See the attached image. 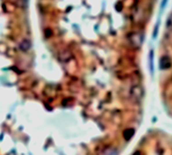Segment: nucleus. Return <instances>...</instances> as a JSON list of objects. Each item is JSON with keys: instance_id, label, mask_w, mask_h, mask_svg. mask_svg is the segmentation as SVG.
Listing matches in <instances>:
<instances>
[{"instance_id": "obj_7", "label": "nucleus", "mask_w": 172, "mask_h": 155, "mask_svg": "<svg viewBox=\"0 0 172 155\" xmlns=\"http://www.w3.org/2000/svg\"><path fill=\"white\" fill-rule=\"evenodd\" d=\"M134 155H141V154H140V153H139V152H137V153H135V154H134Z\"/></svg>"}, {"instance_id": "obj_5", "label": "nucleus", "mask_w": 172, "mask_h": 155, "mask_svg": "<svg viewBox=\"0 0 172 155\" xmlns=\"http://www.w3.org/2000/svg\"><path fill=\"white\" fill-rule=\"evenodd\" d=\"M30 47H31V44H30V42L28 40H22V42L20 44V48H21V50H23V51H27Z\"/></svg>"}, {"instance_id": "obj_6", "label": "nucleus", "mask_w": 172, "mask_h": 155, "mask_svg": "<svg viewBox=\"0 0 172 155\" xmlns=\"http://www.w3.org/2000/svg\"><path fill=\"white\" fill-rule=\"evenodd\" d=\"M133 135H134L133 129H127V130L123 132V137H125V140H129V139H131Z\"/></svg>"}, {"instance_id": "obj_3", "label": "nucleus", "mask_w": 172, "mask_h": 155, "mask_svg": "<svg viewBox=\"0 0 172 155\" xmlns=\"http://www.w3.org/2000/svg\"><path fill=\"white\" fill-rule=\"evenodd\" d=\"M98 155H117V151L114 148H106Z\"/></svg>"}, {"instance_id": "obj_4", "label": "nucleus", "mask_w": 172, "mask_h": 155, "mask_svg": "<svg viewBox=\"0 0 172 155\" xmlns=\"http://www.w3.org/2000/svg\"><path fill=\"white\" fill-rule=\"evenodd\" d=\"M170 64H171V62H170L168 57H163L161 59V67L162 68H168L170 66Z\"/></svg>"}, {"instance_id": "obj_1", "label": "nucleus", "mask_w": 172, "mask_h": 155, "mask_svg": "<svg viewBox=\"0 0 172 155\" xmlns=\"http://www.w3.org/2000/svg\"><path fill=\"white\" fill-rule=\"evenodd\" d=\"M143 95H144V91L141 86L136 85L131 88V98L134 101H140L143 98Z\"/></svg>"}, {"instance_id": "obj_2", "label": "nucleus", "mask_w": 172, "mask_h": 155, "mask_svg": "<svg viewBox=\"0 0 172 155\" xmlns=\"http://www.w3.org/2000/svg\"><path fill=\"white\" fill-rule=\"evenodd\" d=\"M142 35L140 33H134L131 35V42L135 48H139L142 44Z\"/></svg>"}]
</instances>
